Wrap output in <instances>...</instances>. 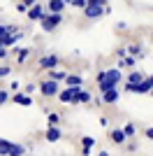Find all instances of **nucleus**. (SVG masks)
<instances>
[{
    "mask_svg": "<svg viewBox=\"0 0 153 156\" xmlns=\"http://www.w3.org/2000/svg\"><path fill=\"white\" fill-rule=\"evenodd\" d=\"M107 12H109V5L102 2V0H88V5L83 7V16L86 19H97V16H102Z\"/></svg>",
    "mask_w": 153,
    "mask_h": 156,
    "instance_id": "1",
    "label": "nucleus"
},
{
    "mask_svg": "<svg viewBox=\"0 0 153 156\" xmlns=\"http://www.w3.org/2000/svg\"><path fill=\"white\" fill-rule=\"evenodd\" d=\"M63 23V14H44V19L39 21V26H42V30L51 33V30H56L58 26Z\"/></svg>",
    "mask_w": 153,
    "mask_h": 156,
    "instance_id": "2",
    "label": "nucleus"
},
{
    "mask_svg": "<svg viewBox=\"0 0 153 156\" xmlns=\"http://www.w3.org/2000/svg\"><path fill=\"white\" fill-rule=\"evenodd\" d=\"M39 93H42V96H46V98H51V96H58V93H60V89H58L56 82L44 79V82H39Z\"/></svg>",
    "mask_w": 153,
    "mask_h": 156,
    "instance_id": "3",
    "label": "nucleus"
},
{
    "mask_svg": "<svg viewBox=\"0 0 153 156\" xmlns=\"http://www.w3.org/2000/svg\"><path fill=\"white\" fill-rule=\"evenodd\" d=\"M39 68H42V70H56V68H58V56H56V54H46V56H42V58H39Z\"/></svg>",
    "mask_w": 153,
    "mask_h": 156,
    "instance_id": "4",
    "label": "nucleus"
},
{
    "mask_svg": "<svg viewBox=\"0 0 153 156\" xmlns=\"http://www.w3.org/2000/svg\"><path fill=\"white\" fill-rule=\"evenodd\" d=\"M104 79H107L109 84L118 86V84H121V79H123V75H121L118 68H109V70H104Z\"/></svg>",
    "mask_w": 153,
    "mask_h": 156,
    "instance_id": "5",
    "label": "nucleus"
},
{
    "mask_svg": "<svg viewBox=\"0 0 153 156\" xmlns=\"http://www.w3.org/2000/svg\"><path fill=\"white\" fill-rule=\"evenodd\" d=\"M44 14H46V9L39 5V2H35V5L28 9V19H30V21H42V19H44Z\"/></svg>",
    "mask_w": 153,
    "mask_h": 156,
    "instance_id": "6",
    "label": "nucleus"
},
{
    "mask_svg": "<svg viewBox=\"0 0 153 156\" xmlns=\"http://www.w3.org/2000/svg\"><path fill=\"white\" fill-rule=\"evenodd\" d=\"M81 91V89H63V91L58 93V98H60V103H72L74 100V96Z\"/></svg>",
    "mask_w": 153,
    "mask_h": 156,
    "instance_id": "7",
    "label": "nucleus"
},
{
    "mask_svg": "<svg viewBox=\"0 0 153 156\" xmlns=\"http://www.w3.org/2000/svg\"><path fill=\"white\" fill-rule=\"evenodd\" d=\"M65 84H67V89H81L83 79L79 77V75H67V77H65Z\"/></svg>",
    "mask_w": 153,
    "mask_h": 156,
    "instance_id": "8",
    "label": "nucleus"
},
{
    "mask_svg": "<svg viewBox=\"0 0 153 156\" xmlns=\"http://www.w3.org/2000/svg\"><path fill=\"white\" fill-rule=\"evenodd\" d=\"M46 9H49L46 14H60L65 9V2H63V0H51L49 5H46Z\"/></svg>",
    "mask_w": 153,
    "mask_h": 156,
    "instance_id": "9",
    "label": "nucleus"
},
{
    "mask_svg": "<svg viewBox=\"0 0 153 156\" xmlns=\"http://www.w3.org/2000/svg\"><path fill=\"white\" fill-rule=\"evenodd\" d=\"M12 100H14L16 105H23V107H30V105H32V98L25 96V93H14Z\"/></svg>",
    "mask_w": 153,
    "mask_h": 156,
    "instance_id": "10",
    "label": "nucleus"
},
{
    "mask_svg": "<svg viewBox=\"0 0 153 156\" xmlns=\"http://www.w3.org/2000/svg\"><path fill=\"white\" fill-rule=\"evenodd\" d=\"M118 96H121V93H118V89H111V91H107V93H102V100L100 103H118Z\"/></svg>",
    "mask_w": 153,
    "mask_h": 156,
    "instance_id": "11",
    "label": "nucleus"
},
{
    "mask_svg": "<svg viewBox=\"0 0 153 156\" xmlns=\"http://www.w3.org/2000/svg\"><path fill=\"white\" fill-rule=\"evenodd\" d=\"M23 37V33H14V35H7V37H2L0 40V47H2V49H5V47H9V44H14V42H16V40H21Z\"/></svg>",
    "mask_w": 153,
    "mask_h": 156,
    "instance_id": "12",
    "label": "nucleus"
},
{
    "mask_svg": "<svg viewBox=\"0 0 153 156\" xmlns=\"http://www.w3.org/2000/svg\"><path fill=\"white\" fill-rule=\"evenodd\" d=\"M109 137H111V142H114V144H125V135H123L121 128H114L111 133H109Z\"/></svg>",
    "mask_w": 153,
    "mask_h": 156,
    "instance_id": "13",
    "label": "nucleus"
},
{
    "mask_svg": "<svg viewBox=\"0 0 153 156\" xmlns=\"http://www.w3.org/2000/svg\"><path fill=\"white\" fill-rule=\"evenodd\" d=\"M65 77H67V72L58 70V68L56 70H49V82H56L58 84V82H65Z\"/></svg>",
    "mask_w": 153,
    "mask_h": 156,
    "instance_id": "14",
    "label": "nucleus"
},
{
    "mask_svg": "<svg viewBox=\"0 0 153 156\" xmlns=\"http://www.w3.org/2000/svg\"><path fill=\"white\" fill-rule=\"evenodd\" d=\"M141 82H144V75H141L139 70L130 72V77H127V84H130V86H137V84H141Z\"/></svg>",
    "mask_w": 153,
    "mask_h": 156,
    "instance_id": "15",
    "label": "nucleus"
},
{
    "mask_svg": "<svg viewBox=\"0 0 153 156\" xmlns=\"http://www.w3.org/2000/svg\"><path fill=\"white\" fill-rule=\"evenodd\" d=\"M125 54L132 56V58H137V56H144V49L139 44H130V47H125Z\"/></svg>",
    "mask_w": 153,
    "mask_h": 156,
    "instance_id": "16",
    "label": "nucleus"
},
{
    "mask_svg": "<svg viewBox=\"0 0 153 156\" xmlns=\"http://www.w3.org/2000/svg\"><path fill=\"white\" fill-rule=\"evenodd\" d=\"M60 137H63L60 128H46V140H49V142H58Z\"/></svg>",
    "mask_w": 153,
    "mask_h": 156,
    "instance_id": "17",
    "label": "nucleus"
},
{
    "mask_svg": "<svg viewBox=\"0 0 153 156\" xmlns=\"http://www.w3.org/2000/svg\"><path fill=\"white\" fill-rule=\"evenodd\" d=\"M14 33H19V26H14V23H9V26H0V40L7 37V35H14Z\"/></svg>",
    "mask_w": 153,
    "mask_h": 156,
    "instance_id": "18",
    "label": "nucleus"
},
{
    "mask_svg": "<svg viewBox=\"0 0 153 156\" xmlns=\"http://www.w3.org/2000/svg\"><path fill=\"white\" fill-rule=\"evenodd\" d=\"M12 140H2L0 137V156H9V149H12Z\"/></svg>",
    "mask_w": 153,
    "mask_h": 156,
    "instance_id": "19",
    "label": "nucleus"
},
{
    "mask_svg": "<svg viewBox=\"0 0 153 156\" xmlns=\"http://www.w3.org/2000/svg\"><path fill=\"white\" fill-rule=\"evenodd\" d=\"M93 144H95V137H90V135L81 137V151H90V149H93Z\"/></svg>",
    "mask_w": 153,
    "mask_h": 156,
    "instance_id": "20",
    "label": "nucleus"
},
{
    "mask_svg": "<svg viewBox=\"0 0 153 156\" xmlns=\"http://www.w3.org/2000/svg\"><path fill=\"white\" fill-rule=\"evenodd\" d=\"M76 103H90V93L88 91H79L74 96V100H72V105H76Z\"/></svg>",
    "mask_w": 153,
    "mask_h": 156,
    "instance_id": "21",
    "label": "nucleus"
},
{
    "mask_svg": "<svg viewBox=\"0 0 153 156\" xmlns=\"http://www.w3.org/2000/svg\"><path fill=\"white\" fill-rule=\"evenodd\" d=\"M14 54H16V58H19V63H23L28 56H30V49H21V47H14Z\"/></svg>",
    "mask_w": 153,
    "mask_h": 156,
    "instance_id": "22",
    "label": "nucleus"
},
{
    "mask_svg": "<svg viewBox=\"0 0 153 156\" xmlns=\"http://www.w3.org/2000/svg\"><path fill=\"white\" fill-rule=\"evenodd\" d=\"M121 130H123V135H125V140H127V137H134V133H137V126H134V124H125Z\"/></svg>",
    "mask_w": 153,
    "mask_h": 156,
    "instance_id": "23",
    "label": "nucleus"
},
{
    "mask_svg": "<svg viewBox=\"0 0 153 156\" xmlns=\"http://www.w3.org/2000/svg\"><path fill=\"white\" fill-rule=\"evenodd\" d=\"M23 154H25V147H23V144H12L9 156H23Z\"/></svg>",
    "mask_w": 153,
    "mask_h": 156,
    "instance_id": "24",
    "label": "nucleus"
},
{
    "mask_svg": "<svg viewBox=\"0 0 153 156\" xmlns=\"http://www.w3.org/2000/svg\"><path fill=\"white\" fill-rule=\"evenodd\" d=\"M58 124H60V117H58L56 112H51L49 114V128H58Z\"/></svg>",
    "mask_w": 153,
    "mask_h": 156,
    "instance_id": "25",
    "label": "nucleus"
},
{
    "mask_svg": "<svg viewBox=\"0 0 153 156\" xmlns=\"http://www.w3.org/2000/svg\"><path fill=\"white\" fill-rule=\"evenodd\" d=\"M16 9H19L21 14H28V9H30V5H28V2H19V5H16Z\"/></svg>",
    "mask_w": 153,
    "mask_h": 156,
    "instance_id": "26",
    "label": "nucleus"
},
{
    "mask_svg": "<svg viewBox=\"0 0 153 156\" xmlns=\"http://www.w3.org/2000/svg\"><path fill=\"white\" fill-rule=\"evenodd\" d=\"M86 5H88V0H72V7H79V9H83Z\"/></svg>",
    "mask_w": 153,
    "mask_h": 156,
    "instance_id": "27",
    "label": "nucleus"
},
{
    "mask_svg": "<svg viewBox=\"0 0 153 156\" xmlns=\"http://www.w3.org/2000/svg\"><path fill=\"white\" fill-rule=\"evenodd\" d=\"M35 91H37V84H25V96H30Z\"/></svg>",
    "mask_w": 153,
    "mask_h": 156,
    "instance_id": "28",
    "label": "nucleus"
},
{
    "mask_svg": "<svg viewBox=\"0 0 153 156\" xmlns=\"http://www.w3.org/2000/svg\"><path fill=\"white\" fill-rule=\"evenodd\" d=\"M9 72H12V68H7V65H2V68H0V77H7Z\"/></svg>",
    "mask_w": 153,
    "mask_h": 156,
    "instance_id": "29",
    "label": "nucleus"
},
{
    "mask_svg": "<svg viewBox=\"0 0 153 156\" xmlns=\"http://www.w3.org/2000/svg\"><path fill=\"white\" fill-rule=\"evenodd\" d=\"M7 100H9V93H7V91H0V105L7 103Z\"/></svg>",
    "mask_w": 153,
    "mask_h": 156,
    "instance_id": "30",
    "label": "nucleus"
},
{
    "mask_svg": "<svg viewBox=\"0 0 153 156\" xmlns=\"http://www.w3.org/2000/svg\"><path fill=\"white\" fill-rule=\"evenodd\" d=\"M116 54H118V58H125V56H127V54H125V47H121V49H118Z\"/></svg>",
    "mask_w": 153,
    "mask_h": 156,
    "instance_id": "31",
    "label": "nucleus"
},
{
    "mask_svg": "<svg viewBox=\"0 0 153 156\" xmlns=\"http://www.w3.org/2000/svg\"><path fill=\"white\" fill-rule=\"evenodd\" d=\"M146 137H148V140H153V126H148V128H146Z\"/></svg>",
    "mask_w": 153,
    "mask_h": 156,
    "instance_id": "32",
    "label": "nucleus"
},
{
    "mask_svg": "<svg viewBox=\"0 0 153 156\" xmlns=\"http://www.w3.org/2000/svg\"><path fill=\"white\" fill-rule=\"evenodd\" d=\"M116 28H118V30H125L127 26H125V21H118V23H116Z\"/></svg>",
    "mask_w": 153,
    "mask_h": 156,
    "instance_id": "33",
    "label": "nucleus"
},
{
    "mask_svg": "<svg viewBox=\"0 0 153 156\" xmlns=\"http://www.w3.org/2000/svg\"><path fill=\"white\" fill-rule=\"evenodd\" d=\"M100 126H104V128H107V126H109V119H107V117H102V119H100Z\"/></svg>",
    "mask_w": 153,
    "mask_h": 156,
    "instance_id": "34",
    "label": "nucleus"
},
{
    "mask_svg": "<svg viewBox=\"0 0 153 156\" xmlns=\"http://www.w3.org/2000/svg\"><path fill=\"white\" fill-rule=\"evenodd\" d=\"M0 58H7V49H0Z\"/></svg>",
    "mask_w": 153,
    "mask_h": 156,
    "instance_id": "35",
    "label": "nucleus"
},
{
    "mask_svg": "<svg viewBox=\"0 0 153 156\" xmlns=\"http://www.w3.org/2000/svg\"><path fill=\"white\" fill-rule=\"evenodd\" d=\"M148 84H151V91H153V75L148 77Z\"/></svg>",
    "mask_w": 153,
    "mask_h": 156,
    "instance_id": "36",
    "label": "nucleus"
},
{
    "mask_svg": "<svg viewBox=\"0 0 153 156\" xmlns=\"http://www.w3.org/2000/svg\"><path fill=\"white\" fill-rule=\"evenodd\" d=\"M97 156H109V151H100V154H97Z\"/></svg>",
    "mask_w": 153,
    "mask_h": 156,
    "instance_id": "37",
    "label": "nucleus"
},
{
    "mask_svg": "<svg viewBox=\"0 0 153 156\" xmlns=\"http://www.w3.org/2000/svg\"><path fill=\"white\" fill-rule=\"evenodd\" d=\"M148 93H151V96H153V91H148Z\"/></svg>",
    "mask_w": 153,
    "mask_h": 156,
    "instance_id": "38",
    "label": "nucleus"
}]
</instances>
